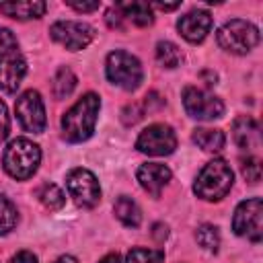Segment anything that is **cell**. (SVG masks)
Returning <instances> with one entry per match:
<instances>
[{
    "instance_id": "cell-1",
    "label": "cell",
    "mask_w": 263,
    "mask_h": 263,
    "mask_svg": "<svg viewBox=\"0 0 263 263\" xmlns=\"http://www.w3.org/2000/svg\"><path fill=\"white\" fill-rule=\"evenodd\" d=\"M101 109V99L95 92H86L78 99L62 117V136L68 142H84L92 136L97 117Z\"/></svg>"
},
{
    "instance_id": "cell-2",
    "label": "cell",
    "mask_w": 263,
    "mask_h": 263,
    "mask_svg": "<svg viewBox=\"0 0 263 263\" xmlns=\"http://www.w3.org/2000/svg\"><path fill=\"white\" fill-rule=\"evenodd\" d=\"M232 183H234V175L230 164L222 158H214L199 171L193 183V191L197 197L205 201H220L222 197H226Z\"/></svg>"
},
{
    "instance_id": "cell-3",
    "label": "cell",
    "mask_w": 263,
    "mask_h": 263,
    "mask_svg": "<svg viewBox=\"0 0 263 263\" xmlns=\"http://www.w3.org/2000/svg\"><path fill=\"white\" fill-rule=\"evenodd\" d=\"M39 162H41V150L37 144H33L27 138L12 140L6 146L4 156H2L4 171L16 181H25V179L33 177Z\"/></svg>"
},
{
    "instance_id": "cell-4",
    "label": "cell",
    "mask_w": 263,
    "mask_h": 263,
    "mask_svg": "<svg viewBox=\"0 0 263 263\" xmlns=\"http://www.w3.org/2000/svg\"><path fill=\"white\" fill-rule=\"evenodd\" d=\"M105 74L115 86H119L123 90H136L144 78V70H142L140 60L127 51H121V49L111 51L107 55Z\"/></svg>"
},
{
    "instance_id": "cell-5",
    "label": "cell",
    "mask_w": 263,
    "mask_h": 263,
    "mask_svg": "<svg viewBox=\"0 0 263 263\" xmlns=\"http://www.w3.org/2000/svg\"><path fill=\"white\" fill-rule=\"evenodd\" d=\"M218 43L224 51L245 55L259 43V29L242 18H232L218 29Z\"/></svg>"
},
{
    "instance_id": "cell-6",
    "label": "cell",
    "mask_w": 263,
    "mask_h": 263,
    "mask_svg": "<svg viewBox=\"0 0 263 263\" xmlns=\"http://www.w3.org/2000/svg\"><path fill=\"white\" fill-rule=\"evenodd\" d=\"M232 230L253 242H259L263 238V201L259 197L245 199L236 205Z\"/></svg>"
},
{
    "instance_id": "cell-7",
    "label": "cell",
    "mask_w": 263,
    "mask_h": 263,
    "mask_svg": "<svg viewBox=\"0 0 263 263\" xmlns=\"http://www.w3.org/2000/svg\"><path fill=\"white\" fill-rule=\"evenodd\" d=\"M70 197L80 208H95L101 201V185L88 168H72L66 179Z\"/></svg>"
},
{
    "instance_id": "cell-8",
    "label": "cell",
    "mask_w": 263,
    "mask_h": 263,
    "mask_svg": "<svg viewBox=\"0 0 263 263\" xmlns=\"http://www.w3.org/2000/svg\"><path fill=\"white\" fill-rule=\"evenodd\" d=\"M183 105L189 117L199 121H214L224 115V103L218 97L210 95L208 90L195 86H187L183 90Z\"/></svg>"
},
{
    "instance_id": "cell-9",
    "label": "cell",
    "mask_w": 263,
    "mask_h": 263,
    "mask_svg": "<svg viewBox=\"0 0 263 263\" xmlns=\"http://www.w3.org/2000/svg\"><path fill=\"white\" fill-rule=\"evenodd\" d=\"M136 148L148 156H166L177 148V136L171 125L154 123L148 125L136 140Z\"/></svg>"
},
{
    "instance_id": "cell-10",
    "label": "cell",
    "mask_w": 263,
    "mask_h": 263,
    "mask_svg": "<svg viewBox=\"0 0 263 263\" xmlns=\"http://www.w3.org/2000/svg\"><path fill=\"white\" fill-rule=\"evenodd\" d=\"M16 117L23 125V129L31 134H41L45 129L47 117H45V105L37 90H25L14 105Z\"/></svg>"
},
{
    "instance_id": "cell-11",
    "label": "cell",
    "mask_w": 263,
    "mask_h": 263,
    "mask_svg": "<svg viewBox=\"0 0 263 263\" xmlns=\"http://www.w3.org/2000/svg\"><path fill=\"white\" fill-rule=\"evenodd\" d=\"M49 35L55 43L64 45L66 49L78 51V49H84L92 41L95 29L80 21H58L51 25Z\"/></svg>"
},
{
    "instance_id": "cell-12",
    "label": "cell",
    "mask_w": 263,
    "mask_h": 263,
    "mask_svg": "<svg viewBox=\"0 0 263 263\" xmlns=\"http://www.w3.org/2000/svg\"><path fill=\"white\" fill-rule=\"evenodd\" d=\"M27 74V62L18 45L0 49V88L4 92H14Z\"/></svg>"
},
{
    "instance_id": "cell-13",
    "label": "cell",
    "mask_w": 263,
    "mask_h": 263,
    "mask_svg": "<svg viewBox=\"0 0 263 263\" xmlns=\"http://www.w3.org/2000/svg\"><path fill=\"white\" fill-rule=\"evenodd\" d=\"M177 29L189 43H201L212 31V16L208 10H189L177 21Z\"/></svg>"
},
{
    "instance_id": "cell-14",
    "label": "cell",
    "mask_w": 263,
    "mask_h": 263,
    "mask_svg": "<svg viewBox=\"0 0 263 263\" xmlns=\"http://www.w3.org/2000/svg\"><path fill=\"white\" fill-rule=\"evenodd\" d=\"M136 177L144 191H148L152 197H158L162 193V189L168 185L173 175H171V168L160 162H146L138 168Z\"/></svg>"
},
{
    "instance_id": "cell-15",
    "label": "cell",
    "mask_w": 263,
    "mask_h": 263,
    "mask_svg": "<svg viewBox=\"0 0 263 263\" xmlns=\"http://www.w3.org/2000/svg\"><path fill=\"white\" fill-rule=\"evenodd\" d=\"M232 138H234L236 146L242 148V150H255V148H259V144H261L259 123L253 117H249V115L236 117L234 123H232Z\"/></svg>"
},
{
    "instance_id": "cell-16",
    "label": "cell",
    "mask_w": 263,
    "mask_h": 263,
    "mask_svg": "<svg viewBox=\"0 0 263 263\" xmlns=\"http://www.w3.org/2000/svg\"><path fill=\"white\" fill-rule=\"evenodd\" d=\"M45 2L41 0H21V2H0V12L16 21L39 18L45 12Z\"/></svg>"
},
{
    "instance_id": "cell-17",
    "label": "cell",
    "mask_w": 263,
    "mask_h": 263,
    "mask_svg": "<svg viewBox=\"0 0 263 263\" xmlns=\"http://www.w3.org/2000/svg\"><path fill=\"white\" fill-rule=\"evenodd\" d=\"M123 12V18H129L138 27H148L154 23V12L148 2H119L117 4Z\"/></svg>"
},
{
    "instance_id": "cell-18",
    "label": "cell",
    "mask_w": 263,
    "mask_h": 263,
    "mask_svg": "<svg viewBox=\"0 0 263 263\" xmlns=\"http://www.w3.org/2000/svg\"><path fill=\"white\" fill-rule=\"evenodd\" d=\"M193 142L205 152H222V148L226 146V136L222 129L197 127L193 129Z\"/></svg>"
},
{
    "instance_id": "cell-19",
    "label": "cell",
    "mask_w": 263,
    "mask_h": 263,
    "mask_svg": "<svg viewBox=\"0 0 263 263\" xmlns=\"http://www.w3.org/2000/svg\"><path fill=\"white\" fill-rule=\"evenodd\" d=\"M113 212H115L117 220H119L123 226L136 228V226H140V222H142V212H140L138 203H136L132 197H127V195H121V197L115 201Z\"/></svg>"
},
{
    "instance_id": "cell-20",
    "label": "cell",
    "mask_w": 263,
    "mask_h": 263,
    "mask_svg": "<svg viewBox=\"0 0 263 263\" xmlns=\"http://www.w3.org/2000/svg\"><path fill=\"white\" fill-rule=\"evenodd\" d=\"M37 197L43 203V208H47L49 212H55V210L64 208V203H66V195L55 183H43L37 189Z\"/></svg>"
},
{
    "instance_id": "cell-21",
    "label": "cell",
    "mask_w": 263,
    "mask_h": 263,
    "mask_svg": "<svg viewBox=\"0 0 263 263\" xmlns=\"http://www.w3.org/2000/svg\"><path fill=\"white\" fill-rule=\"evenodd\" d=\"M156 60L164 68H177L183 62V51L173 41H158V45H156Z\"/></svg>"
},
{
    "instance_id": "cell-22",
    "label": "cell",
    "mask_w": 263,
    "mask_h": 263,
    "mask_svg": "<svg viewBox=\"0 0 263 263\" xmlns=\"http://www.w3.org/2000/svg\"><path fill=\"white\" fill-rule=\"evenodd\" d=\"M74 86H76V76H74V72H72L70 68L62 66V68L55 72V76H53V92H55V97H58V99L70 97L72 90H74Z\"/></svg>"
},
{
    "instance_id": "cell-23",
    "label": "cell",
    "mask_w": 263,
    "mask_h": 263,
    "mask_svg": "<svg viewBox=\"0 0 263 263\" xmlns=\"http://www.w3.org/2000/svg\"><path fill=\"white\" fill-rule=\"evenodd\" d=\"M16 222H18V214L14 203L6 195H0V234H8L16 226Z\"/></svg>"
},
{
    "instance_id": "cell-24",
    "label": "cell",
    "mask_w": 263,
    "mask_h": 263,
    "mask_svg": "<svg viewBox=\"0 0 263 263\" xmlns=\"http://www.w3.org/2000/svg\"><path fill=\"white\" fill-rule=\"evenodd\" d=\"M195 238H197V242H199L205 251H210V253H216L218 247H220V232H218V228L212 226V224L199 226L197 232H195Z\"/></svg>"
},
{
    "instance_id": "cell-25",
    "label": "cell",
    "mask_w": 263,
    "mask_h": 263,
    "mask_svg": "<svg viewBox=\"0 0 263 263\" xmlns=\"http://www.w3.org/2000/svg\"><path fill=\"white\" fill-rule=\"evenodd\" d=\"M164 255L158 249H132L125 257V263H162Z\"/></svg>"
},
{
    "instance_id": "cell-26",
    "label": "cell",
    "mask_w": 263,
    "mask_h": 263,
    "mask_svg": "<svg viewBox=\"0 0 263 263\" xmlns=\"http://www.w3.org/2000/svg\"><path fill=\"white\" fill-rule=\"evenodd\" d=\"M240 173H242V177H245L251 185L259 183V181H261V160H259L257 156H247V158L242 160V164H240Z\"/></svg>"
},
{
    "instance_id": "cell-27",
    "label": "cell",
    "mask_w": 263,
    "mask_h": 263,
    "mask_svg": "<svg viewBox=\"0 0 263 263\" xmlns=\"http://www.w3.org/2000/svg\"><path fill=\"white\" fill-rule=\"evenodd\" d=\"M8 132H10V117H8V109H6V105L0 101V144L8 138Z\"/></svg>"
},
{
    "instance_id": "cell-28",
    "label": "cell",
    "mask_w": 263,
    "mask_h": 263,
    "mask_svg": "<svg viewBox=\"0 0 263 263\" xmlns=\"http://www.w3.org/2000/svg\"><path fill=\"white\" fill-rule=\"evenodd\" d=\"M70 8H74L76 12H92V10H97L99 8V0H92V2H78V0H68L66 2Z\"/></svg>"
},
{
    "instance_id": "cell-29",
    "label": "cell",
    "mask_w": 263,
    "mask_h": 263,
    "mask_svg": "<svg viewBox=\"0 0 263 263\" xmlns=\"http://www.w3.org/2000/svg\"><path fill=\"white\" fill-rule=\"evenodd\" d=\"M121 21H123V12H121V8L115 4V6H111L109 10H107V25L109 27H121Z\"/></svg>"
},
{
    "instance_id": "cell-30",
    "label": "cell",
    "mask_w": 263,
    "mask_h": 263,
    "mask_svg": "<svg viewBox=\"0 0 263 263\" xmlns=\"http://www.w3.org/2000/svg\"><path fill=\"white\" fill-rule=\"evenodd\" d=\"M12 45H18L16 37L12 35V31H10V29L0 27V49H4V47H12Z\"/></svg>"
},
{
    "instance_id": "cell-31",
    "label": "cell",
    "mask_w": 263,
    "mask_h": 263,
    "mask_svg": "<svg viewBox=\"0 0 263 263\" xmlns=\"http://www.w3.org/2000/svg\"><path fill=\"white\" fill-rule=\"evenodd\" d=\"M8 263H37V257L33 253H29V251H18Z\"/></svg>"
},
{
    "instance_id": "cell-32",
    "label": "cell",
    "mask_w": 263,
    "mask_h": 263,
    "mask_svg": "<svg viewBox=\"0 0 263 263\" xmlns=\"http://www.w3.org/2000/svg\"><path fill=\"white\" fill-rule=\"evenodd\" d=\"M99 263H121V257L117 253H109L107 257H103Z\"/></svg>"
},
{
    "instance_id": "cell-33",
    "label": "cell",
    "mask_w": 263,
    "mask_h": 263,
    "mask_svg": "<svg viewBox=\"0 0 263 263\" xmlns=\"http://www.w3.org/2000/svg\"><path fill=\"white\" fill-rule=\"evenodd\" d=\"M53 263H78L74 257H70V255H64V257H60V259H55Z\"/></svg>"
}]
</instances>
